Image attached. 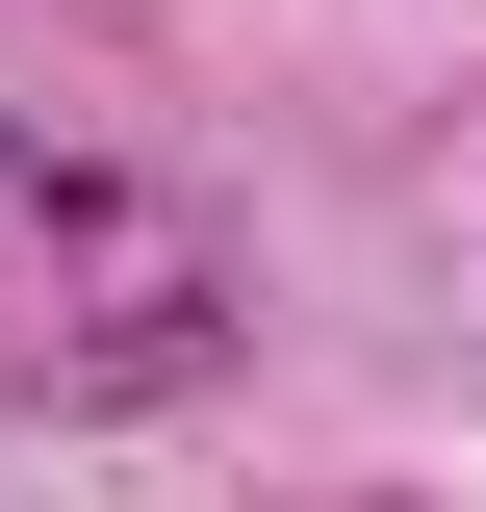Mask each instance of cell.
<instances>
[{
    "label": "cell",
    "mask_w": 486,
    "mask_h": 512,
    "mask_svg": "<svg viewBox=\"0 0 486 512\" xmlns=\"http://www.w3.org/2000/svg\"><path fill=\"white\" fill-rule=\"evenodd\" d=\"M205 333H231V256H205L180 205L77 180L52 128H0V384H26V410H128V384H180Z\"/></svg>",
    "instance_id": "cell-1"
}]
</instances>
